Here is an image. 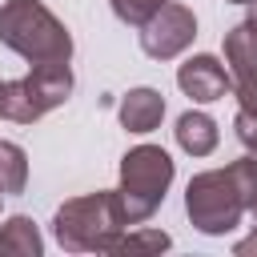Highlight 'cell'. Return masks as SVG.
Listing matches in <instances>:
<instances>
[{"mask_svg":"<svg viewBox=\"0 0 257 257\" xmlns=\"http://www.w3.org/2000/svg\"><path fill=\"white\" fill-rule=\"evenodd\" d=\"M237 253H241V257H245V253H257V233L245 237V241H237Z\"/></svg>","mask_w":257,"mask_h":257,"instance_id":"17","label":"cell"},{"mask_svg":"<svg viewBox=\"0 0 257 257\" xmlns=\"http://www.w3.org/2000/svg\"><path fill=\"white\" fill-rule=\"evenodd\" d=\"M28 185V157L16 141H0V193H24Z\"/></svg>","mask_w":257,"mask_h":257,"instance_id":"12","label":"cell"},{"mask_svg":"<svg viewBox=\"0 0 257 257\" xmlns=\"http://www.w3.org/2000/svg\"><path fill=\"white\" fill-rule=\"evenodd\" d=\"M0 197H4V193H0Z\"/></svg>","mask_w":257,"mask_h":257,"instance_id":"22","label":"cell"},{"mask_svg":"<svg viewBox=\"0 0 257 257\" xmlns=\"http://www.w3.org/2000/svg\"><path fill=\"white\" fill-rule=\"evenodd\" d=\"M225 64L233 76L245 68H257V24L253 20H241L237 28L225 32Z\"/></svg>","mask_w":257,"mask_h":257,"instance_id":"11","label":"cell"},{"mask_svg":"<svg viewBox=\"0 0 257 257\" xmlns=\"http://www.w3.org/2000/svg\"><path fill=\"white\" fill-rule=\"evenodd\" d=\"M177 145L189 153V157H209L213 149H217V120L209 116V112H185L181 120H177Z\"/></svg>","mask_w":257,"mask_h":257,"instance_id":"9","label":"cell"},{"mask_svg":"<svg viewBox=\"0 0 257 257\" xmlns=\"http://www.w3.org/2000/svg\"><path fill=\"white\" fill-rule=\"evenodd\" d=\"M0 44H8L28 64L68 60L72 36L40 0H4L0 4Z\"/></svg>","mask_w":257,"mask_h":257,"instance_id":"2","label":"cell"},{"mask_svg":"<svg viewBox=\"0 0 257 257\" xmlns=\"http://www.w3.org/2000/svg\"><path fill=\"white\" fill-rule=\"evenodd\" d=\"M133 249H169V233L161 229H145V233H120L112 253H133Z\"/></svg>","mask_w":257,"mask_h":257,"instance_id":"14","label":"cell"},{"mask_svg":"<svg viewBox=\"0 0 257 257\" xmlns=\"http://www.w3.org/2000/svg\"><path fill=\"white\" fill-rule=\"evenodd\" d=\"M173 185V157L157 145H137L120 157V189H116V201H120V213L128 225H141L157 213V205L165 201Z\"/></svg>","mask_w":257,"mask_h":257,"instance_id":"3","label":"cell"},{"mask_svg":"<svg viewBox=\"0 0 257 257\" xmlns=\"http://www.w3.org/2000/svg\"><path fill=\"white\" fill-rule=\"evenodd\" d=\"M249 213H253V221H257V201H253V205H249Z\"/></svg>","mask_w":257,"mask_h":257,"instance_id":"20","label":"cell"},{"mask_svg":"<svg viewBox=\"0 0 257 257\" xmlns=\"http://www.w3.org/2000/svg\"><path fill=\"white\" fill-rule=\"evenodd\" d=\"M193 36H197V16H193V8H185V4H165L149 24H141V48H145V56H153V60H173V56H181L189 44H193Z\"/></svg>","mask_w":257,"mask_h":257,"instance_id":"6","label":"cell"},{"mask_svg":"<svg viewBox=\"0 0 257 257\" xmlns=\"http://www.w3.org/2000/svg\"><path fill=\"white\" fill-rule=\"evenodd\" d=\"M44 241L36 233V221L32 217H8L0 225V257H40Z\"/></svg>","mask_w":257,"mask_h":257,"instance_id":"10","label":"cell"},{"mask_svg":"<svg viewBox=\"0 0 257 257\" xmlns=\"http://www.w3.org/2000/svg\"><path fill=\"white\" fill-rule=\"evenodd\" d=\"M124 229H128V221L120 213L116 189L72 197L52 217V233H56L60 249H68V253H112Z\"/></svg>","mask_w":257,"mask_h":257,"instance_id":"1","label":"cell"},{"mask_svg":"<svg viewBox=\"0 0 257 257\" xmlns=\"http://www.w3.org/2000/svg\"><path fill=\"white\" fill-rule=\"evenodd\" d=\"M165 116V96L157 88H133L120 100V124L128 133H153Z\"/></svg>","mask_w":257,"mask_h":257,"instance_id":"8","label":"cell"},{"mask_svg":"<svg viewBox=\"0 0 257 257\" xmlns=\"http://www.w3.org/2000/svg\"><path fill=\"white\" fill-rule=\"evenodd\" d=\"M185 213L193 221V229H201L205 237H225L241 225V213H245V201H241V189L233 181L229 169H209V173H197L185 189Z\"/></svg>","mask_w":257,"mask_h":257,"instance_id":"4","label":"cell"},{"mask_svg":"<svg viewBox=\"0 0 257 257\" xmlns=\"http://www.w3.org/2000/svg\"><path fill=\"white\" fill-rule=\"evenodd\" d=\"M112 4V12H116V20H124V24H133V28H141V24H149L169 0H108Z\"/></svg>","mask_w":257,"mask_h":257,"instance_id":"13","label":"cell"},{"mask_svg":"<svg viewBox=\"0 0 257 257\" xmlns=\"http://www.w3.org/2000/svg\"><path fill=\"white\" fill-rule=\"evenodd\" d=\"M4 104H8V80H0V116H4Z\"/></svg>","mask_w":257,"mask_h":257,"instance_id":"18","label":"cell"},{"mask_svg":"<svg viewBox=\"0 0 257 257\" xmlns=\"http://www.w3.org/2000/svg\"><path fill=\"white\" fill-rule=\"evenodd\" d=\"M229 4H253V0H229Z\"/></svg>","mask_w":257,"mask_h":257,"instance_id":"21","label":"cell"},{"mask_svg":"<svg viewBox=\"0 0 257 257\" xmlns=\"http://www.w3.org/2000/svg\"><path fill=\"white\" fill-rule=\"evenodd\" d=\"M249 20H253V24H257V0H253V4H249Z\"/></svg>","mask_w":257,"mask_h":257,"instance_id":"19","label":"cell"},{"mask_svg":"<svg viewBox=\"0 0 257 257\" xmlns=\"http://www.w3.org/2000/svg\"><path fill=\"white\" fill-rule=\"evenodd\" d=\"M72 92V68L68 60H44V64H32L28 76L20 80H8V104H4V116L16 120V124H32L40 120L44 112L60 108Z\"/></svg>","mask_w":257,"mask_h":257,"instance_id":"5","label":"cell"},{"mask_svg":"<svg viewBox=\"0 0 257 257\" xmlns=\"http://www.w3.org/2000/svg\"><path fill=\"white\" fill-rule=\"evenodd\" d=\"M233 128H237V141L245 145V153H249V157H257V116L237 108V116H233Z\"/></svg>","mask_w":257,"mask_h":257,"instance_id":"16","label":"cell"},{"mask_svg":"<svg viewBox=\"0 0 257 257\" xmlns=\"http://www.w3.org/2000/svg\"><path fill=\"white\" fill-rule=\"evenodd\" d=\"M177 84H181V92L193 96L197 104H209V100H221V96L233 88V72H229L217 56L201 52V56H189V60L177 68Z\"/></svg>","mask_w":257,"mask_h":257,"instance_id":"7","label":"cell"},{"mask_svg":"<svg viewBox=\"0 0 257 257\" xmlns=\"http://www.w3.org/2000/svg\"><path fill=\"white\" fill-rule=\"evenodd\" d=\"M233 92H237L241 112H253V116H257V68L237 72V76H233Z\"/></svg>","mask_w":257,"mask_h":257,"instance_id":"15","label":"cell"}]
</instances>
